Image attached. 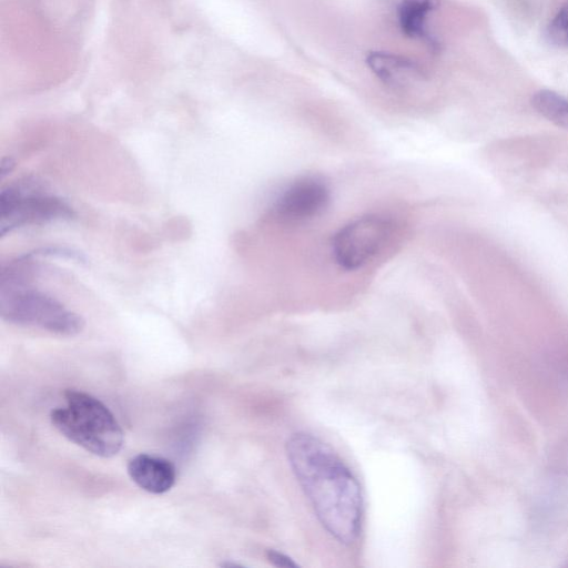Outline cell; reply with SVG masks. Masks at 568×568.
Masks as SVG:
<instances>
[{
	"mask_svg": "<svg viewBox=\"0 0 568 568\" xmlns=\"http://www.w3.org/2000/svg\"><path fill=\"white\" fill-rule=\"evenodd\" d=\"M75 213L62 197L36 180L26 179L0 192V235L30 225L72 220Z\"/></svg>",
	"mask_w": 568,
	"mask_h": 568,
	"instance_id": "obj_4",
	"label": "cell"
},
{
	"mask_svg": "<svg viewBox=\"0 0 568 568\" xmlns=\"http://www.w3.org/2000/svg\"><path fill=\"white\" fill-rule=\"evenodd\" d=\"M266 556L268 561L276 567L290 568L298 566L292 558L274 549H268Z\"/></svg>",
	"mask_w": 568,
	"mask_h": 568,
	"instance_id": "obj_12",
	"label": "cell"
},
{
	"mask_svg": "<svg viewBox=\"0 0 568 568\" xmlns=\"http://www.w3.org/2000/svg\"><path fill=\"white\" fill-rule=\"evenodd\" d=\"M14 168V161L11 158H3L1 162V178H4Z\"/></svg>",
	"mask_w": 568,
	"mask_h": 568,
	"instance_id": "obj_13",
	"label": "cell"
},
{
	"mask_svg": "<svg viewBox=\"0 0 568 568\" xmlns=\"http://www.w3.org/2000/svg\"><path fill=\"white\" fill-rule=\"evenodd\" d=\"M545 37L550 44L568 49V2L549 21Z\"/></svg>",
	"mask_w": 568,
	"mask_h": 568,
	"instance_id": "obj_11",
	"label": "cell"
},
{
	"mask_svg": "<svg viewBox=\"0 0 568 568\" xmlns=\"http://www.w3.org/2000/svg\"><path fill=\"white\" fill-rule=\"evenodd\" d=\"M438 4L439 0H399L396 16L402 33L435 48L437 44L429 34L427 21Z\"/></svg>",
	"mask_w": 568,
	"mask_h": 568,
	"instance_id": "obj_9",
	"label": "cell"
},
{
	"mask_svg": "<svg viewBox=\"0 0 568 568\" xmlns=\"http://www.w3.org/2000/svg\"><path fill=\"white\" fill-rule=\"evenodd\" d=\"M65 406L50 414L52 425L70 442L103 458L116 455L123 430L111 410L94 396L78 389L64 392Z\"/></svg>",
	"mask_w": 568,
	"mask_h": 568,
	"instance_id": "obj_3",
	"label": "cell"
},
{
	"mask_svg": "<svg viewBox=\"0 0 568 568\" xmlns=\"http://www.w3.org/2000/svg\"><path fill=\"white\" fill-rule=\"evenodd\" d=\"M366 63L376 78L389 87H405L424 78L414 61L394 53L369 52Z\"/></svg>",
	"mask_w": 568,
	"mask_h": 568,
	"instance_id": "obj_8",
	"label": "cell"
},
{
	"mask_svg": "<svg viewBox=\"0 0 568 568\" xmlns=\"http://www.w3.org/2000/svg\"><path fill=\"white\" fill-rule=\"evenodd\" d=\"M531 104L544 118L568 129V99L549 90H540L531 97Z\"/></svg>",
	"mask_w": 568,
	"mask_h": 568,
	"instance_id": "obj_10",
	"label": "cell"
},
{
	"mask_svg": "<svg viewBox=\"0 0 568 568\" xmlns=\"http://www.w3.org/2000/svg\"><path fill=\"white\" fill-rule=\"evenodd\" d=\"M33 264L28 256L3 265L0 273V315L3 321L61 336L82 332L84 320L59 300L32 286Z\"/></svg>",
	"mask_w": 568,
	"mask_h": 568,
	"instance_id": "obj_2",
	"label": "cell"
},
{
	"mask_svg": "<svg viewBox=\"0 0 568 568\" xmlns=\"http://www.w3.org/2000/svg\"><path fill=\"white\" fill-rule=\"evenodd\" d=\"M566 567H568V561L565 564Z\"/></svg>",
	"mask_w": 568,
	"mask_h": 568,
	"instance_id": "obj_14",
	"label": "cell"
},
{
	"mask_svg": "<svg viewBox=\"0 0 568 568\" xmlns=\"http://www.w3.org/2000/svg\"><path fill=\"white\" fill-rule=\"evenodd\" d=\"M126 469L130 478L151 494L166 493L176 479L174 465L160 456L139 454L128 462Z\"/></svg>",
	"mask_w": 568,
	"mask_h": 568,
	"instance_id": "obj_7",
	"label": "cell"
},
{
	"mask_svg": "<svg viewBox=\"0 0 568 568\" xmlns=\"http://www.w3.org/2000/svg\"><path fill=\"white\" fill-rule=\"evenodd\" d=\"M286 455L321 525L338 542L353 544L361 531L363 497L351 469L328 444L304 432L288 438Z\"/></svg>",
	"mask_w": 568,
	"mask_h": 568,
	"instance_id": "obj_1",
	"label": "cell"
},
{
	"mask_svg": "<svg viewBox=\"0 0 568 568\" xmlns=\"http://www.w3.org/2000/svg\"><path fill=\"white\" fill-rule=\"evenodd\" d=\"M392 223L379 215H365L344 225L332 243L336 263L348 271L366 265L385 246Z\"/></svg>",
	"mask_w": 568,
	"mask_h": 568,
	"instance_id": "obj_5",
	"label": "cell"
},
{
	"mask_svg": "<svg viewBox=\"0 0 568 568\" xmlns=\"http://www.w3.org/2000/svg\"><path fill=\"white\" fill-rule=\"evenodd\" d=\"M329 201V190L316 176H303L291 183L273 205L275 217L284 223H301L320 215Z\"/></svg>",
	"mask_w": 568,
	"mask_h": 568,
	"instance_id": "obj_6",
	"label": "cell"
}]
</instances>
